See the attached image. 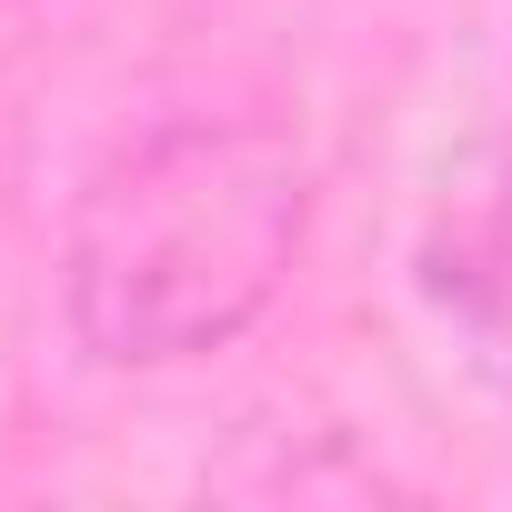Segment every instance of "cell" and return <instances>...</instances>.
Returning <instances> with one entry per match:
<instances>
[{
    "label": "cell",
    "mask_w": 512,
    "mask_h": 512,
    "mask_svg": "<svg viewBox=\"0 0 512 512\" xmlns=\"http://www.w3.org/2000/svg\"><path fill=\"white\" fill-rule=\"evenodd\" d=\"M302 251V161L251 121H171L131 141L71 221V322L111 362L231 342Z\"/></svg>",
    "instance_id": "cell-1"
},
{
    "label": "cell",
    "mask_w": 512,
    "mask_h": 512,
    "mask_svg": "<svg viewBox=\"0 0 512 512\" xmlns=\"http://www.w3.org/2000/svg\"><path fill=\"white\" fill-rule=\"evenodd\" d=\"M432 262H442V302L462 312V332L512 372V121L472 161V181L452 191V221H442Z\"/></svg>",
    "instance_id": "cell-2"
}]
</instances>
